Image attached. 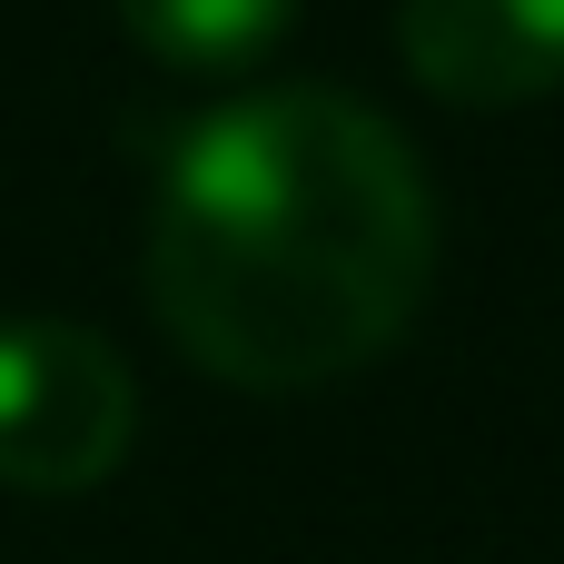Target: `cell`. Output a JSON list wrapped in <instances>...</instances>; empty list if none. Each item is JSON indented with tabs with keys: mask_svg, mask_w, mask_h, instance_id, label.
Returning <instances> with one entry per match:
<instances>
[{
	"mask_svg": "<svg viewBox=\"0 0 564 564\" xmlns=\"http://www.w3.org/2000/svg\"><path fill=\"white\" fill-rule=\"evenodd\" d=\"M436 278L416 149L347 89L288 79L208 109L149 198V307L188 367L297 397L387 357Z\"/></svg>",
	"mask_w": 564,
	"mask_h": 564,
	"instance_id": "obj_1",
	"label": "cell"
},
{
	"mask_svg": "<svg viewBox=\"0 0 564 564\" xmlns=\"http://www.w3.org/2000/svg\"><path fill=\"white\" fill-rule=\"evenodd\" d=\"M139 436V387L119 347L79 317H0V486L89 496Z\"/></svg>",
	"mask_w": 564,
	"mask_h": 564,
	"instance_id": "obj_2",
	"label": "cell"
},
{
	"mask_svg": "<svg viewBox=\"0 0 564 564\" xmlns=\"http://www.w3.org/2000/svg\"><path fill=\"white\" fill-rule=\"evenodd\" d=\"M397 50L456 109H525L564 89V0H397Z\"/></svg>",
	"mask_w": 564,
	"mask_h": 564,
	"instance_id": "obj_3",
	"label": "cell"
},
{
	"mask_svg": "<svg viewBox=\"0 0 564 564\" xmlns=\"http://www.w3.org/2000/svg\"><path fill=\"white\" fill-rule=\"evenodd\" d=\"M109 10H119V30H129L149 59L198 69V79L248 69L278 30L297 20V0H109Z\"/></svg>",
	"mask_w": 564,
	"mask_h": 564,
	"instance_id": "obj_4",
	"label": "cell"
}]
</instances>
